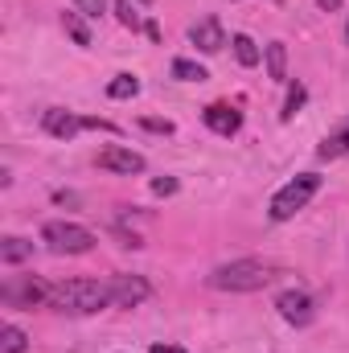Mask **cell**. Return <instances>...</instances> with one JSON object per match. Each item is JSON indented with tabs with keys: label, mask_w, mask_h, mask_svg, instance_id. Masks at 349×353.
<instances>
[{
	"label": "cell",
	"mask_w": 349,
	"mask_h": 353,
	"mask_svg": "<svg viewBox=\"0 0 349 353\" xmlns=\"http://www.w3.org/2000/svg\"><path fill=\"white\" fill-rule=\"evenodd\" d=\"M152 193H157V197H173L177 181H173V176H157V181H152Z\"/></svg>",
	"instance_id": "obj_23"
},
{
	"label": "cell",
	"mask_w": 349,
	"mask_h": 353,
	"mask_svg": "<svg viewBox=\"0 0 349 353\" xmlns=\"http://www.w3.org/2000/svg\"><path fill=\"white\" fill-rule=\"evenodd\" d=\"M275 279V267L263 263V259H235V263H222L210 275V288L218 292H259Z\"/></svg>",
	"instance_id": "obj_2"
},
{
	"label": "cell",
	"mask_w": 349,
	"mask_h": 353,
	"mask_svg": "<svg viewBox=\"0 0 349 353\" xmlns=\"http://www.w3.org/2000/svg\"><path fill=\"white\" fill-rule=\"evenodd\" d=\"M230 46H235V58H239L243 66H259V62H263L259 46H255L247 33H235V37H230Z\"/></svg>",
	"instance_id": "obj_16"
},
{
	"label": "cell",
	"mask_w": 349,
	"mask_h": 353,
	"mask_svg": "<svg viewBox=\"0 0 349 353\" xmlns=\"http://www.w3.org/2000/svg\"><path fill=\"white\" fill-rule=\"evenodd\" d=\"M341 4H346V0H317V8H321V12H337Z\"/></svg>",
	"instance_id": "obj_25"
},
{
	"label": "cell",
	"mask_w": 349,
	"mask_h": 353,
	"mask_svg": "<svg viewBox=\"0 0 349 353\" xmlns=\"http://www.w3.org/2000/svg\"><path fill=\"white\" fill-rule=\"evenodd\" d=\"M29 350V337H25V329H17V325H4L0 329V353H25Z\"/></svg>",
	"instance_id": "obj_18"
},
{
	"label": "cell",
	"mask_w": 349,
	"mask_h": 353,
	"mask_svg": "<svg viewBox=\"0 0 349 353\" xmlns=\"http://www.w3.org/2000/svg\"><path fill=\"white\" fill-rule=\"evenodd\" d=\"M99 169H107V173H123V176H136V173H144V157H140V152H132V148H119V144H111V148H103V152H99Z\"/></svg>",
	"instance_id": "obj_10"
},
{
	"label": "cell",
	"mask_w": 349,
	"mask_h": 353,
	"mask_svg": "<svg viewBox=\"0 0 349 353\" xmlns=\"http://www.w3.org/2000/svg\"><path fill=\"white\" fill-rule=\"evenodd\" d=\"M304 99H308L304 83H292V87H288V99H283V111H279V119H283V123H288V119H296V111L304 107Z\"/></svg>",
	"instance_id": "obj_20"
},
{
	"label": "cell",
	"mask_w": 349,
	"mask_h": 353,
	"mask_svg": "<svg viewBox=\"0 0 349 353\" xmlns=\"http://www.w3.org/2000/svg\"><path fill=\"white\" fill-rule=\"evenodd\" d=\"M25 259H33V243L29 239H17V234L0 239V263L17 267V263H25Z\"/></svg>",
	"instance_id": "obj_12"
},
{
	"label": "cell",
	"mask_w": 349,
	"mask_h": 353,
	"mask_svg": "<svg viewBox=\"0 0 349 353\" xmlns=\"http://www.w3.org/2000/svg\"><path fill=\"white\" fill-rule=\"evenodd\" d=\"M263 62H267V74H271L275 83H288V46H283V41L263 46Z\"/></svg>",
	"instance_id": "obj_13"
},
{
	"label": "cell",
	"mask_w": 349,
	"mask_h": 353,
	"mask_svg": "<svg viewBox=\"0 0 349 353\" xmlns=\"http://www.w3.org/2000/svg\"><path fill=\"white\" fill-rule=\"evenodd\" d=\"M50 308L70 312V316H90L99 308H111V288L99 279H66L50 288Z\"/></svg>",
	"instance_id": "obj_1"
},
{
	"label": "cell",
	"mask_w": 349,
	"mask_h": 353,
	"mask_svg": "<svg viewBox=\"0 0 349 353\" xmlns=\"http://www.w3.org/2000/svg\"><path fill=\"white\" fill-rule=\"evenodd\" d=\"M152 353H185L181 345H152Z\"/></svg>",
	"instance_id": "obj_27"
},
{
	"label": "cell",
	"mask_w": 349,
	"mask_h": 353,
	"mask_svg": "<svg viewBox=\"0 0 349 353\" xmlns=\"http://www.w3.org/2000/svg\"><path fill=\"white\" fill-rule=\"evenodd\" d=\"M62 29L74 37V46H90V29H87V17L79 12V8H70V12H62Z\"/></svg>",
	"instance_id": "obj_15"
},
{
	"label": "cell",
	"mask_w": 349,
	"mask_h": 353,
	"mask_svg": "<svg viewBox=\"0 0 349 353\" xmlns=\"http://www.w3.org/2000/svg\"><path fill=\"white\" fill-rule=\"evenodd\" d=\"M140 4H148V0H140Z\"/></svg>",
	"instance_id": "obj_30"
},
{
	"label": "cell",
	"mask_w": 349,
	"mask_h": 353,
	"mask_svg": "<svg viewBox=\"0 0 349 353\" xmlns=\"http://www.w3.org/2000/svg\"><path fill=\"white\" fill-rule=\"evenodd\" d=\"M173 79L177 83H206L210 74H206V66H197V62H189V58H173Z\"/></svg>",
	"instance_id": "obj_17"
},
{
	"label": "cell",
	"mask_w": 349,
	"mask_h": 353,
	"mask_svg": "<svg viewBox=\"0 0 349 353\" xmlns=\"http://www.w3.org/2000/svg\"><path fill=\"white\" fill-rule=\"evenodd\" d=\"M275 308H279V316H283L288 325H296V329L312 325V316H317V304H312V296H308V292H300V288H288V292H279V296H275Z\"/></svg>",
	"instance_id": "obj_7"
},
{
	"label": "cell",
	"mask_w": 349,
	"mask_h": 353,
	"mask_svg": "<svg viewBox=\"0 0 349 353\" xmlns=\"http://www.w3.org/2000/svg\"><path fill=\"white\" fill-rule=\"evenodd\" d=\"M144 33H148L152 41H161V25H157V21H148V25H144Z\"/></svg>",
	"instance_id": "obj_26"
},
{
	"label": "cell",
	"mask_w": 349,
	"mask_h": 353,
	"mask_svg": "<svg viewBox=\"0 0 349 353\" xmlns=\"http://www.w3.org/2000/svg\"><path fill=\"white\" fill-rule=\"evenodd\" d=\"M41 128L54 136V140H74L79 132H87V119L83 115H74V111H62V107H50L46 115H41Z\"/></svg>",
	"instance_id": "obj_9"
},
{
	"label": "cell",
	"mask_w": 349,
	"mask_h": 353,
	"mask_svg": "<svg viewBox=\"0 0 349 353\" xmlns=\"http://www.w3.org/2000/svg\"><path fill=\"white\" fill-rule=\"evenodd\" d=\"M0 300H4L8 308L50 304V283H41V279H33V275H12V279H4V288H0Z\"/></svg>",
	"instance_id": "obj_5"
},
{
	"label": "cell",
	"mask_w": 349,
	"mask_h": 353,
	"mask_svg": "<svg viewBox=\"0 0 349 353\" xmlns=\"http://www.w3.org/2000/svg\"><path fill=\"white\" fill-rule=\"evenodd\" d=\"M74 8H79L83 17H103V8H107V0H74Z\"/></svg>",
	"instance_id": "obj_22"
},
{
	"label": "cell",
	"mask_w": 349,
	"mask_h": 353,
	"mask_svg": "<svg viewBox=\"0 0 349 353\" xmlns=\"http://www.w3.org/2000/svg\"><path fill=\"white\" fill-rule=\"evenodd\" d=\"M346 46H349V21H346Z\"/></svg>",
	"instance_id": "obj_28"
},
{
	"label": "cell",
	"mask_w": 349,
	"mask_h": 353,
	"mask_svg": "<svg viewBox=\"0 0 349 353\" xmlns=\"http://www.w3.org/2000/svg\"><path fill=\"white\" fill-rule=\"evenodd\" d=\"M201 119H206V128L218 132V136H235V132L243 128V111L230 107V103H210V107L201 111Z\"/></svg>",
	"instance_id": "obj_11"
},
{
	"label": "cell",
	"mask_w": 349,
	"mask_h": 353,
	"mask_svg": "<svg viewBox=\"0 0 349 353\" xmlns=\"http://www.w3.org/2000/svg\"><path fill=\"white\" fill-rule=\"evenodd\" d=\"M346 152H349V119L333 132V136H325V140H321L317 157H321V161H337V157H346Z\"/></svg>",
	"instance_id": "obj_14"
},
{
	"label": "cell",
	"mask_w": 349,
	"mask_h": 353,
	"mask_svg": "<svg viewBox=\"0 0 349 353\" xmlns=\"http://www.w3.org/2000/svg\"><path fill=\"white\" fill-rule=\"evenodd\" d=\"M140 128H148V132H161V136H169V132H173V123H169V119H140Z\"/></svg>",
	"instance_id": "obj_24"
},
{
	"label": "cell",
	"mask_w": 349,
	"mask_h": 353,
	"mask_svg": "<svg viewBox=\"0 0 349 353\" xmlns=\"http://www.w3.org/2000/svg\"><path fill=\"white\" fill-rule=\"evenodd\" d=\"M317 189H321V176L317 173H300V176H292L275 197H271V222H288V218H296L312 197H317Z\"/></svg>",
	"instance_id": "obj_3"
},
{
	"label": "cell",
	"mask_w": 349,
	"mask_h": 353,
	"mask_svg": "<svg viewBox=\"0 0 349 353\" xmlns=\"http://www.w3.org/2000/svg\"><path fill=\"white\" fill-rule=\"evenodd\" d=\"M41 243L54 255H87L94 247V234L87 226H79V222H46L41 226Z\"/></svg>",
	"instance_id": "obj_4"
},
{
	"label": "cell",
	"mask_w": 349,
	"mask_h": 353,
	"mask_svg": "<svg viewBox=\"0 0 349 353\" xmlns=\"http://www.w3.org/2000/svg\"><path fill=\"white\" fill-rule=\"evenodd\" d=\"M189 41H193L201 54H222V46H226V29H222L218 17H201V21L189 25Z\"/></svg>",
	"instance_id": "obj_8"
},
{
	"label": "cell",
	"mask_w": 349,
	"mask_h": 353,
	"mask_svg": "<svg viewBox=\"0 0 349 353\" xmlns=\"http://www.w3.org/2000/svg\"><path fill=\"white\" fill-rule=\"evenodd\" d=\"M132 94H140V79L136 74H115L107 83V99H132Z\"/></svg>",
	"instance_id": "obj_19"
},
{
	"label": "cell",
	"mask_w": 349,
	"mask_h": 353,
	"mask_svg": "<svg viewBox=\"0 0 349 353\" xmlns=\"http://www.w3.org/2000/svg\"><path fill=\"white\" fill-rule=\"evenodd\" d=\"M115 17H119V25H128V29H132V33H136V29H144V25H148V21H144V17H140V12H136V4H132V0H115Z\"/></svg>",
	"instance_id": "obj_21"
},
{
	"label": "cell",
	"mask_w": 349,
	"mask_h": 353,
	"mask_svg": "<svg viewBox=\"0 0 349 353\" xmlns=\"http://www.w3.org/2000/svg\"><path fill=\"white\" fill-rule=\"evenodd\" d=\"M271 4H279V0H271Z\"/></svg>",
	"instance_id": "obj_29"
},
{
	"label": "cell",
	"mask_w": 349,
	"mask_h": 353,
	"mask_svg": "<svg viewBox=\"0 0 349 353\" xmlns=\"http://www.w3.org/2000/svg\"><path fill=\"white\" fill-rule=\"evenodd\" d=\"M107 288H111V308H136V304H144L152 296L144 275H111Z\"/></svg>",
	"instance_id": "obj_6"
}]
</instances>
